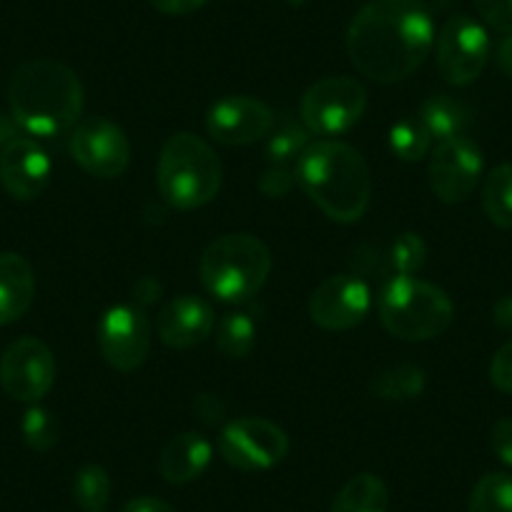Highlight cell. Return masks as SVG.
Instances as JSON below:
<instances>
[{
	"label": "cell",
	"mask_w": 512,
	"mask_h": 512,
	"mask_svg": "<svg viewBox=\"0 0 512 512\" xmlns=\"http://www.w3.org/2000/svg\"><path fill=\"white\" fill-rule=\"evenodd\" d=\"M435 38V23L425 3L372 0L349 23L347 56L369 81L397 83L427 61Z\"/></svg>",
	"instance_id": "cell-1"
},
{
	"label": "cell",
	"mask_w": 512,
	"mask_h": 512,
	"mask_svg": "<svg viewBox=\"0 0 512 512\" xmlns=\"http://www.w3.org/2000/svg\"><path fill=\"white\" fill-rule=\"evenodd\" d=\"M297 186L327 219L354 224L372 199V176L364 156L337 139H319L304 149L294 166Z\"/></svg>",
	"instance_id": "cell-2"
},
{
	"label": "cell",
	"mask_w": 512,
	"mask_h": 512,
	"mask_svg": "<svg viewBox=\"0 0 512 512\" xmlns=\"http://www.w3.org/2000/svg\"><path fill=\"white\" fill-rule=\"evenodd\" d=\"M8 106L26 134L38 139L61 136L81 121L83 83L66 63L36 58L11 76Z\"/></svg>",
	"instance_id": "cell-3"
},
{
	"label": "cell",
	"mask_w": 512,
	"mask_h": 512,
	"mask_svg": "<svg viewBox=\"0 0 512 512\" xmlns=\"http://www.w3.org/2000/svg\"><path fill=\"white\" fill-rule=\"evenodd\" d=\"M272 272V251L259 236L224 234L201 254L199 279L211 297L226 304L249 302L262 292Z\"/></svg>",
	"instance_id": "cell-4"
},
{
	"label": "cell",
	"mask_w": 512,
	"mask_h": 512,
	"mask_svg": "<svg viewBox=\"0 0 512 512\" xmlns=\"http://www.w3.org/2000/svg\"><path fill=\"white\" fill-rule=\"evenodd\" d=\"M379 322L402 342H430L445 334L455 319V304L445 289L417 274L384 279L377 297Z\"/></svg>",
	"instance_id": "cell-5"
},
{
	"label": "cell",
	"mask_w": 512,
	"mask_h": 512,
	"mask_svg": "<svg viewBox=\"0 0 512 512\" xmlns=\"http://www.w3.org/2000/svg\"><path fill=\"white\" fill-rule=\"evenodd\" d=\"M221 161L199 136L179 131L164 144L156 166V186L171 209H201L221 189Z\"/></svg>",
	"instance_id": "cell-6"
},
{
	"label": "cell",
	"mask_w": 512,
	"mask_h": 512,
	"mask_svg": "<svg viewBox=\"0 0 512 512\" xmlns=\"http://www.w3.org/2000/svg\"><path fill=\"white\" fill-rule=\"evenodd\" d=\"M367 108V91L357 78L329 76L312 83L299 101L304 128L319 139H337L359 123Z\"/></svg>",
	"instance_id": "cell-7"
},
{
	"label": "cell",
	"mask_w": 512,
	"mask_h": 512,
	"mask_svg": "<svg viewBox=\"0 0 512 512\" xmlns=\"http://www.w3.org/2000/svg\"><path fill=\"white\" fill-rule=\"evenodd\" d=\"M216 450L226 465L241 472L272 470L287 457L289 437L277 422L264 417H239L221 430Z\"/></svg>",
	"instance_id": "cell-8"
},
{
	"label": "cell",
	"mask_w": 512,
	"mask_h": 512,
	"mask_svg": "<svg viewBox=\"0 0 512 512\" xmlns=\"http://www.w3.org/2000/svg\"><path fill=\"white\" fill-rule=\"evenodd\" d=\"M437 71L450 86H470L490 61V36L470 16H452L435 38Z\"/></svg>",
	"instance_id": "cell-9"
},
{
	"label": "cell",
	"mask_w": 512,
	"mask_h": 512,
	"mask_svg": "<svg viewBox=\"0 0 512 512\" xmlns=\"http://www.w3.org/2000/svg\"><path fill=\"white\" fill-rule=\"evenodd\" d=\"M68 149L73 161L96 179H118L131 164L128 136L106 116L81 118L73 126Z\"/></svg>",
	"instance_id": "cell-10"
},
{
	"label": "cell",
	"mask_w": 512,
	"mask_h": 512,
	"mask_svg": "<svg viewBox=\"0 0 512 512\" xmlns=\"http://www.w3.org/2000/svg\"><path fill=\"white\" fill-rule=\"evenodd\" d=\"M56 382V359L38 337H21L0 357V384L8 397L36 405Z\"/></svg>",
	"instance_id": "cell-11"
},
{
	"label": "cell",
	"mask_w": 512,
	"mask_h": 512,
	"mask_svg": "<svg viewBox=\"0 0 512 512\" xmlns=\"http://www.w3.org/2000/svg\"><path fill=\"white\" fill-rule=\"evenodd\" d=\"M98 349L116 372H134L151 352V322L139 304H116L98 322Z\"/></svg>",
	"instance_id": "cell-12"
},
{
	"label": "cell",
	"mask_w": 512,
	"mask_h": 512,
	"mask_svg": "<svg viewBox=\"0 0 512 512\" xmlns=\"http://www.w3.org/2000/svg\"><path fill=\"white\" fill-rule=\"evenodd\" d=\"M482 171H485V159L480 146L467 136L440 141L427 166L432 194L445 204H462L470 199L482 181Z\"/></svg>",
	"instance_id": "cell-13"
},
{
	"label": "cell",
	"mask_w": 512,
	"mask_h": 512,
	"mask_svg": "<svg viewBox=\"0 0 512 512\" xmlns=\"http://www.w3.org/2000/svg\"><path fill=\"white\" fill-rule=\"evenodd\" d=\"M372 309V289L359 274H334L314 289L309 317L327 332H347L359 327Z\"/></svg>",
	"instance_id": "cell-14"
},
{
	"label": "cell",
	"mask_w": 512,
	"mask_h": 512,
	"mask_svg": "<svg viewBox=\"0 0 512 512\" xmlns=\"http://www.w3.org/2000/svg\"><path fill=\"white\" fill-rule=\"evenodd\" d=\"M274 111L254 96H224L206 113V131L224 146H251L274 131Z\"/></svg>",
	"instance_id": "cell-15"
},
{
	"label": "cell",
	"mask_w": 512,
	"mask_h": 512,
	"mask_svg": "<svg viewBox=\"0 0 512 512\" xmlns=\"http://www.w3.org/2000/svg\"><path fill=\"white\" fill-rule=\"evenodd\" d=\"M51 156L36 139H13L0 151V186L16 201H33L51 181Z\"/></svg>",
	"instance_id": "cell-16"
},
{
	"label": "cell",
	"mask_w": 512,
	"mask_h": 512,
	"mask_svg": "<svg viewBox=\"0 0 512 512\" xmlns=\"http://www.w3.org/2000/svg\"><path fill=\"white\" fill-rule=\"evenodd\" d=\"M214 327V309L196 294H179V297L169 299L156 319L159 339L171 349H191L206 342Z\"/></svg>",
	"instance_id": "cell-17"
},
{
	"label": "cell",
	"mask_w": 512,
	"mask_h": 512,
	"mask_svg": "<svg viewBox=\"0 0 512 512\" xmlns=\"http://www.w3.org/2000/svg\"><path fill=\"white\" fill-rule=\"evenodd\" d=\"M214 445L201 432H181L171 437L159 457V472L171 485H189L199 480L211 465Z\"/></svg>",
	"instance_id": "cell-18"
},
{
	"label": "cell",
	"mask_w": 512,
	"mask_h": 512,
	"mask_svg": "<svg viewBox=\"0 0 512 512\" xmlns=\"http://www.w3.org/2000/svg\"><path fill=\"white\" fill-rule=\"evenodd\" d=\"M36 299V274L31 262L16 251H0V327L13 324Z\"/></svg>",
	"instance_id": "cell-19"
},
{
	"label": "cell",
	"mask_w": 512,
	"mask_h": 512,
	"mask_svg": "<svg viewBox=\"0 0 512 512\" xmlns=\"http://www.w3.org/2000/svg\"><path fill=\"white\" fill-rule=\"evenodd\" d=\"M417 118L425 123L432 141L440 144V141H450L465 134L467 123H470V108L447 93H435L422 103Z\"/></svg>",
	"instance_id": "cell-20"
},
{
	"label": "cell",
	"mask_w": 512,
	"mask_h": 512,
	"mask_svg": "<svg viewBox=\"0 0 512 512\" xmlns=\"http://www.w3.org/2000/svg\"><path fill=\"white\" fill-rule=\"evenodd\" d=\"M387 507H390V490L382 477L362 472L344 482L329 512H387Z\"/></svg>",
	"instance_id": "cell-21"
},
{
	"label": "cell",
	"mask_w": 512,
	"mask_h": 512,
	"mask_svg": "<svg viewBox=\"0 0 512 512\" xmlns=\"http://www.w3.org/2000/svg\"><path fill=\"white\" fill-rule=\"evenodd\" d=\"M425 382V369L402 362L374 374L372 382H369V392L384 402H410L425 392Z\"/></svg>",
	"instance_id": "cell-22"
},
{
	"label": "cell",
	"mask_w": 512,
	"mask_h": 512,
	"mask_svg": "<svg viewBox=\"0 0 512 512\" xmlns=\"http://www.w3.org/2000/svg\"><path fill=\"white\" fill-rule=\"evenodd\" d=\"M482 209L497 229H512V164H500L485 176Z\"/></svg>",
	"instance_id": "cell-23"
},
{
	"label": "cell",
	"mask_w": 512,
	"mask_h": 512,
	"mask_svg": "<svg viewBox=\"0 0 512 512\" xmlns=\"http://www.w3.org/2000/svg\"><path fill=\"white\" fill-rule=\"evenodd\" d=\"M309 144H312V134L304 128V123L282 121L277 126V131L269 136L267 166L294 171L299 156L304 154V149H307Z\"/></svg>",
	"instance_id": "cell-24"
},
{
	"label": "cell",
	"mask_w": 512,
	"mask_h": 512,
	"mask_svg": "<svg viewBox=\"0 0 512 512\" xmlns=\"http://www.w3.org/2000/svg\"><path fill=\"white\" fill-rule=\"evenodd\" d=\"M384 267L382 274L384 279L390 277H410V274H417L422 267H425L427 259V244L420 234H400L395 241H392L387 249H384Z\"/></svg>",
	"instance_id": "cell-25"
},
{
	"label": "cell",
	"mask_w": 512,
	"mask_h": 512,
	"mask_svg": "<svg viewBox=\"0 0 512 512\" xmlns=\"http://www.w3.org/2000/svg\"><path fill=\"white\" fill-rule=\"evenodd\" d=\"M256 344V322L246 312H226L216 324V347L224 357L244 359Z\"/></svg>",
	"instance_id": "cell-26"
},
{
	"label": "cell",
	"mask_w": 512,
	"mask_h": 512,
	"mask_svg": "<svg viewBox=\"0 0 512 512\" xmlns=\"http://www.w3.org/2000/svg\"><path fill=\"white\" fill-rule=\"evenodd\" d=\"M432 149V136L420 118H402L390 128V151L400 161L417 164Z\"/></svg>",
	"instance_id": "cell-27"
},
{
	"label": "cell",
	"mask_w": 512,
	"mask_h": 512,
	"mask_svg": "<svg viewBox=\"0 0 512 512\" xmlns=\"http://www.w3.org/2000/svg\"><path fill=\"white\" fill-rule=\"evenodd\" d=\"M467 512H512V475L487 472L470 495Z\"/></svg>",
	"instance_id": "cell-28"
},
{
	"label": "cell",
	"mask_w": 512,
	"mask_h": 512,
	"mask_svg": "<svg viewBox=\"0 0 512 512\" xmlns=\"http://www.w3.org/2000/svg\"><path fill=\"white\" fill-rule=\"evenodd\" d=\"M73 500L86 512H101L111 500V477L101 465H83L73 475Z\"/></svg>",
	"instance_id": "cell-29"
},
{
	"label": "cell",
	"mask_w": 512,
	"mask_h": 512,
	"mask_svg": "<svg viewBox=\"0 0 512 512\" xmlns=\"http://www.w3.org/2000/svg\"><path fill=\"white\" fill-rule=\"evenodd\" d=\"M21 435L31 450L48 452L58 445L61 437V425H58L56 415L41 405H31L21 420Z\"/></svg>",
	"instance_id": "cell-30"
},
{
	"label": "cell",
	"mask_w": 512,
	"mask_h": 512,
	"mask_svg": "<svg viewBox=\"0 0 512 512\" xmlns=\"http://www.w3.org/2000/svg\"><path fill=\"white\" fill-rule=\"evenodd\" d=\"M482 21L492 31L510 36L512 33V0H472Z\"/></svg>",
	"instance_id": "cell-31"
},
{
	"label": "cell",
	"mask_w": 512,
	"mask_h": 512,
	"mask_svg": "<svg viewBox=\"0 0 512 512\" xmlns=\"http://www.w3.org/2000/svg\"><path fill=\"white\" fill-rule=\"evenodd\" d=\"M490 382L502 395H512V339L502 344L490 362Z\"/></svg>",
	"instance_id": "cell-32"
},
{
	"label": "cell",
	"mask_w": 512,
	"mask_h": 512,
	"mask_svg": "<svg viewBox=\"0 0 512 512\" xmlns=\"http://www.w3.org/2000/svg\"><path fill=\"white\" fill-rule=\"evenodd\" d=\"M294 186H297V176H294L292 169H274V166H267L262 179H259V189L269 199H284Z\"/></svg>",
	"instance_id": "cell-33"
},
{
	"label": "cell",
	"mask_w": 512,
	"mask_h": 512,
	"mask_svg": "<svg viewBox=\"0 0 512 512\" xmlns=\"http://www.w3.org/2000/svg\"><path fill=\"white\" fill-rule=\"evenodd\" d=\"M490 447L502 465L512 467V417H502L492 425Z\"/></svg>",
	"instance_id": "cell-34"
},
{
	"label": "cell",
	"mask_w": 512,
	"mask_h": 512,
	"mask_svg": "<svg viewBox=\"0 0 512 512\" xmlns=\"http://www.w3.org/2000/svg\"><path fill=\"white\" fill-rule=\"evenodd\" d=\"M151 8L164 16H189V13L199 11L206 0H149Z\"/></svg>",
	"instance_id": "cell-35"
},
{
	"label": "cell",
	"mask_w": 512,
	"mask_h": 512,
	"mask_svg": "<svg viewBox=\"0 0 512 512\" xmlns=\"http://www.w3.org/2000/svg\"><path fill=\"white\" fill-rule=\"evenodd\" d=\"M123 512H176V510L169 505V502L161 500V497L144 495V497L128 500L126 505H123Z\"/></svg>",
	"instance_id": "cell-36"
},
{
	"label": "cell",
	"mask_w": 512,
	"mask_h": 512,
	"mask_svg": "<svg viewBox=\"0 0 512 512\" xmlns=\"http://www.w3.org/2000/svg\"><path fill=\"white\" fill-rule=\"evenodd\" d=\"M492 322H495V327L500 329V332L510 334L512 337V294L497 299L495 307H492Z\"/></svg>",
	"instance_id": "cell-37"
},
{
	"label": "cell",
	"mask_w": 512,
	"mask_h": 512,
	"mask_svg": "<svg viewBox=\"0 0 512 512\" xmlns=\"http://www.w3.org/2000/svg\"><path fill=\"white\" fill-rule=\"evenodd\" d=\"M495 61L497 68H500L507 78H512V33L510 36H502V41L497 43Z\"/></svg>",
	"instance_id": "cell-38"
}]
</instances>
